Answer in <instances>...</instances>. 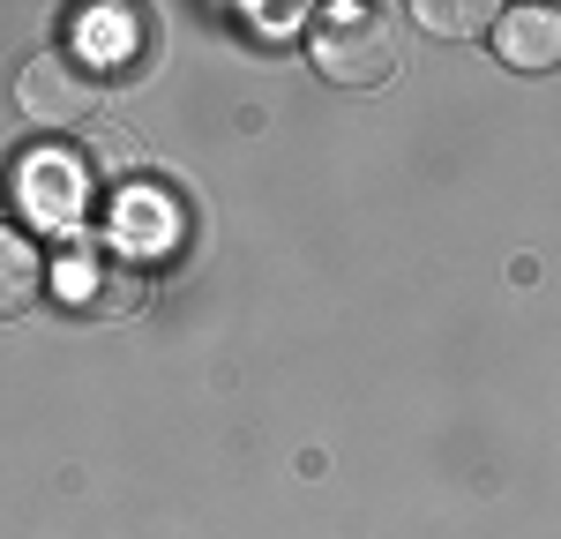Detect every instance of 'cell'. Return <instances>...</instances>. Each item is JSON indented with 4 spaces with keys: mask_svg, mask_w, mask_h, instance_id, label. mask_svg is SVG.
I'll list each match as a JSON object with an SVG mask.
<instances>
[{
    "mask_svg": "<svg viewBox=\"0 0 561 539\" xmlns=\"http://www.w3.org/2000/svg\"><path fill=\"white\" fill-rule=\"evenodd\" d=\"M307 53L337 90H382L397 76V31L382 8H322Z\"/></svg>",
    "mask_w": 561,
    "mask_h": 539,
    "instance_id": "obj_1",
    "label": "cell"
},
{
    "mask_svg": "<svg viewBox=\"0 0 561 539\" xmlns=\"http://www.w3.org/2000/svg\"><path fill=\"white\" fill-rule=\"evenodd\" d=\"M98 105H105V76L90 68L76 45H45V53L23 60V76H15V113L45 135L83 128Z\"/></svg>",
    "mask_w": 561,
    "mask_h": 539,
    "instance_id": "obj_2",
    "label": "cell"
},
{
    "mask_svg": "<svg viewBox=\"0 0 561 539\" xmlns=\"http://www.w3.org/2000/svg\"><path fill=\"white\" fill-rule=\"evenodd\" d=\"M486 38L517 76H547L561 68V8H502V23Z\"/></svg>",
    "mask_w": 561,
    "mask_h": 539,
    "instance_id": "obj_3",
    "label": "cell"
},
{
    "mask_svg": "<svg viewBox=\"0 0 561 539\" xmlns=\"http://www.w3.org/2000/svg\"><path fill=\"white\" fill-rule=\"evenodd\" d=\"M15 187H23V210H31L38 225H68L76 210H83V165H76L68 150H38Z\"/></svg>",
    "mask_w": 561,
    "mask_h": 539,
    "instance_id": "obj_4",
    "label": "cell"
},
{
    "mask_svg": "<svg viewBox=\"0 0 561 539\" xmlns=\"http://www.w3.org/2000/svg\"><path fill=\"white\" fill-rule=\"evenodd\" d=\"M45 293V255L31 232H15V225H0V322L23 308H38Z\"/></svg>",
    "mask_w": 561,
    "mask_h": 539,
    "instance_id": "obj_5",
    "label": "cell"
},
{
    "mask_svg": "<svg viewBox=\"0 0 561 539\" xmlns=\"http://www.w3.org/2000/svg\"><path fill=\"white\" fill-rule=\"evenodd\" d=\"M420 23L427 31H442V38H472V31H486V23H502V8H486V0H420Z\"/></svg>",
    "mask_w": 561,
    "mask_h": 539,
    "instance_id": "obj_6",
    "label": "cell"
}]
</instances>
